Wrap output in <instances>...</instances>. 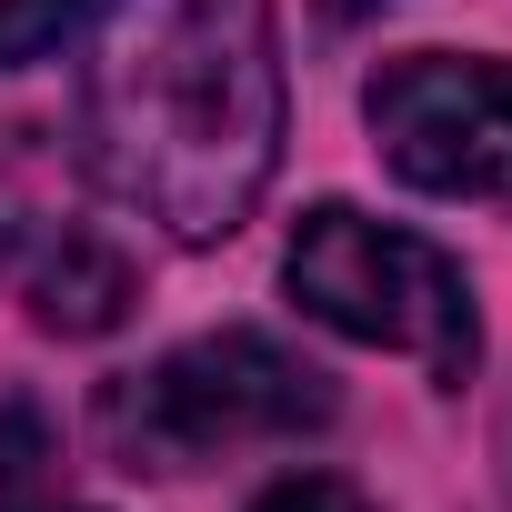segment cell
Returning a JSON list of instances; mask_svg holds the SVG:
<instances>
[{"mask_svg":"<svg viewBox=\"0 0 512 512\" xmlns=\"http://www.w3.org/2000/svg\"><path fill=\"white\" fill-rule=\"evenodd\" d=\"M91 171L171 241H231L282 161L272 0H111L91 41Z\"/></svg>","mask_w":512,"mask_h":512,"instance_id":"obj_1","label":"cell"},{"mask_svg":"<svg viewBox=\"0 0 512 512\" xmlns=\"http://www.w3.org/2000/svg\"><path fill=\"white\" fill-rule=\"evenodd\" d=\"M322 422H332V372H312L272 332H201L101 392V442L131 472H201L221 452L302 442Z\"/></svg>","mask_w":512,"mask_h":512,"instance_id":"obj_2","label":"cell"},{"mask_svg":"<svg viewBox=\"0 0 512 512\" xmlns=\"http://www.w3.org/2000/svg\"><path fill=\"white\" fill-rule=\"evenodd\" d=\"M282 282H292V302L312 322H332L342 342L422 362L442 392L472 382V362H482V312H472L462 262L432 251L422 231H392V221L352 211V201L302 211V231L282 251Z\"/></svg>","mask_w":512,"mask_h":512,"instance_id":"obj_3","label":"cell"},{"mask_svg":"<svg viewBox=\"0 0 512 512\" xmlns=\"http://www.w3.org/2000/svg\"><path fill=\"white\" fill-rule=\"evenodd\" d=\"M362 121L382 161L412 191L442 201H502L512 211V61H462V51H402L372 71Z\"/></svg>","mask_w":512,"mask_h":512,"instance_id":"obj_4","label":"cell"},{"mask_svg":"<svg viewBox=\"0 0 512 512\" xmlns=\"http://www.w3.org/2000/svg\"><path fill=\"white\" fill-rule=\"evenodd\" d=\"M121 312H131V262H121L101 231L61 221V231L41 241V262H31V322L91 342V332H111Z\"/></svg>","mask_w":512,"mask_h":512,"instance_id":"obj_5","label":"cell"},{"mask_svg":"<svg viewBox=\"0 0 512 512\" xmlns=\"http://www.w3.org/2000/svg\"><path fill=\"white\" fill-rule=\"evenodd\" d=\"M51 502V422L31 402H0V512Z\"/></svg>","mask_w":512,"mask_h":512,"instance_id":"obj_6","label":"cell"},{"mask_svg":"<svg viewBox=\"0 0 512 512\" xmlns=\"http://www.w3.org/2000/svg\"><path fill=\"white\" fill-rule=\"evenodd\" d=\"M71 11H81V0H0V71H11V61H41V51H61Z\"/></svg>","mask_w":512,"mask_h":512,"instance_id":"obj_7","label":"cell"},{"mask_svg":"<svg viewBox=\"0 0 512 512\" xmlns=\"http://www.w3.org/2000/svg\"><path fill=\"white\" fill-rule=\"evenodd\" d=\"M251 512H372L352 482H332V472H292V482H272Z\"/></svg>","mask_w":512,"mask_h":512,"instance_id":"obj_8","label":"cell"},{"mask_svg":"<svg viewBox=\"0 0 512 512\" xmlns=\"http://www.w3.org/2000/svg\"><path fill=\"white\" fill-rule=\"evenodd\" d=\"M0 262H11V201H0Z\"/></svg>","mask_w":512,"mask_h":512,"instance_id":"obj_9","label":"cell"},{"mask_svg":"<svg viewBox=\"0 0 512 512\" xmlns=\"http://www.w3.org/2000/svg\"><path fill=\"white\" fill-rule=\"evenodd\" d=\"M342 11H362V0H342Z\"/></svg>","mask_w":512,"mask_h":512,"instance_id":"obj_10","label":"cell"}]
</instances>
